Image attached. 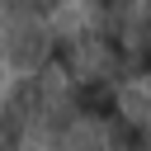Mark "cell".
Listing matches in <instances>:
<instances>
[{
	"label": "cell",
	"instance_id": "obj_1",
	"mask_svg": "<svg viewBox=\"0 0 151 151\" xmlns=\"http://www.w3.org/2000/svg\"><path fill=\"white\" fill-rule=\"evenodd\" d=\"M57 24L52 19H5L0 24V61L19 76L57 71Z\"/></svg>",
	"mask_w": 151,
	"mask_h": 151
},
{
	"label": "cell",
	"instance_id": "obj_2",
	"mask_svg": "<svg viewBox=\"0 0 151 151\" xmlns=\"http://www.w3.org/2000/svg\"><path fill=\"white\" fill-rule=\"evenodd\" d=\"M66 90H71L76 113H85V118H94V123H104V127L123 113L118 85H109V80H66Z\"/></svg>",
	"mask_w": 151,
	"mask_h": 151
},
{
	"label": "cell",
	"instance_id": "obj_3",
	"mask_svg": "<svg viewBox=\"0 0 151 151\" xmlns=\"http://www.w3.org/2000/svg\"><path fill=\"white\" fill-rule=\"evenodd\" d=\"M52 151H109V146H104V123H94V118L76 113V118L57 132Z\"/></svg>",
	"mask_w": 151,
	"mask_h": 151
}]
</instances>
